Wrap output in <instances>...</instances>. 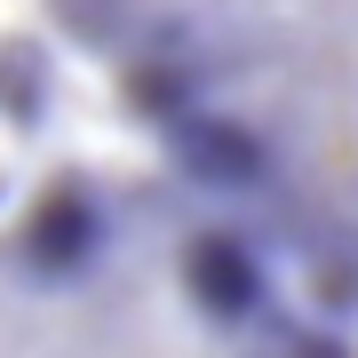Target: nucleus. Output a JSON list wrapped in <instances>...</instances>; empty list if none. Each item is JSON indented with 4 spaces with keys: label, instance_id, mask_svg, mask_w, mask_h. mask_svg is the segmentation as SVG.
<instances>
[{
    "label": "nucleus",
    "instance_id": "f257e3e1",
    "mask_svg": "<svg viewBox=\"0 0 358 358\" xmlns=\"http://www.w3.org/2000/svg\"><path fill=\"white\" fill-rule=\"evenodd\" d=\"M0 358H358V310L16 24L0 32Z\"/></svg>",
    "mask_w": 358,
    "mask_h": 358
},
{
    "label": "nucleus",
    "instance_id": "f03ea898",
    "mask_svg": "<svg viewBox=\"0 0 358 358\" xmlns=\"http://www.w3.org/2000/svg\"><path fill=\"white\" fill-rule=\"evenodd\" d=\"M152 152L358 310V0H40Z\"/></svg>",
    "mask_w": 358,
    "mask_h": 358
}]
</instances>
